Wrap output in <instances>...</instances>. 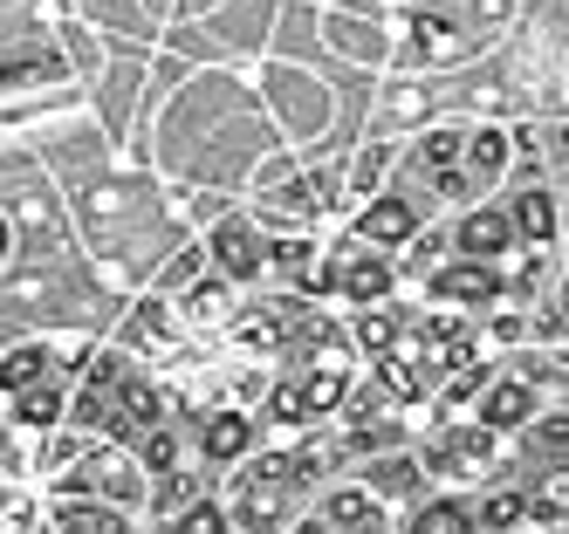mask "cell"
Returning <instances> with one entry per match:
<instances>
[{
  "instance_id": "obj_1",
  "label": "cell",
  "mask_w": 569,
  "mask_h": 534,
  "mask_svg": "<svg viewBox=\"0 0 569 534\" xmlns=\"http://www.w3.org/2000/svg\"><path fill=\"white\" fill-rule=\"evenodd\" d=\"M302 480H309L302 452H268V460H248V466L233 473V486H227V501H220V507H227V521H233V527L268 534V527L289 521Z\"/></svg>"
},
{
  "instance_id": "obj_2",
  "label": "cell",
  "mask_w": 569,
  "mask_h": 534,
  "mask_svg": "<svg viewBox=\"0 0 569 534\" xmlns=\"http://www.w3.org/2000/svg\"><path fill=\"white\" fill-rule=\"evenodd\" d=\"M343 397H350L343 370H309V377H296V384H274L268 411H274L281 425H309V419H322V411H337Z\"/></svg>"
},
{
  "instance_id": "obj_3",
  "label": "cell",
  "mask_w": 569,
  "mask_h": 534,
  "mask_svg": "<svg viewBox=\"0 0 569 534\" xmlns=\"http://www.w3.org/2000/svg\"><path fill=\"white\" fill-rule=\"evenodd\" d=\"M487 460H495V432L480 419L460 425V432H439L432 452H426V466H439L446 480H473V473H487Z\"/></svg>"
},
{
  "instance_id": "obj_4",
  "label": "cell",
  "mask_w": 569,
  "mask_h": 534,
  "mask_svg": "<svg viewBox=\"0 0 569 534\" xmlns=\"http://www.w3.org/2000/svg\"><path fill=\"white\" fill-rule=\"evenodd\" d=\"M515 240H521V233H515V213H501V205H480V213H467L460 233H453L460 254H467V261H487V268H495Z\"/></svg>"
},
{
  "instance_id": "obj_5",
  "label": "cell",
  "mask_w": 569,
  "mask_h": 534,
  "mask_svg": "<svg viewBox=\"0 0 569 534\" xmlns=\"http://www.w3.org/2000/svg\"><path fill=\"white\" fill-rule=\"evenodd\" d=\"M322 521H330V534H391L385 501H378L371 486H337V493H322Z\"/></svg>"
},
{
  "instance_id": "obj_6",
  "label": "cell",
  "mask_w": 569,
  "mask_h": 534,
  "mask_svg": "<svg viewBox=\"0 0 569 534\" xmlns=\"http://www.w3.org/2000/svg\"><path fill=\"white\" fill-rule=\"evenodd\" d=\"M213 261H220L227 281H254V274L268 268V246H261V233H254L248 220H227V226L213 233Z\"/></svg>"
},
{
  "instance_id": "obj_7",
  "label": "cell",
  "mask_w": 569,
  "mask_h": 534,
  "mask_svg": "<svg viewBox=\"0 0 569 534\" xmlns=\"http://www.w3.org/2000/svg\"><path fill=\"white\" fill-rule=\"evenodd\" d=\"M528 419H536V384H528V377H501L495 391L480 397V425L487 432H521Z\"/></svg>"
},
{
  "instance_id": "obj_8",
  "label": "cell",
  "mask_w": 569,
  "mask_h": 534,
  "mask_svg": "<svg viewBox=\"0 0 569 534\" xmlns=\"http://www.w3.org/2000/svg\"><path fill=\"white\" fill-rule=\"evenodd\" d=\"M412 233H419V220H412V205H405V199H378V205H363V220H357V240L371 246V254L405 246Z\"/></svg>"
},
{
  "instance_id": "obj_9",
  "label": "cell",
  "mask_w": 569,
  "mask_h": 534,
  "mask_svg": "<svg viewBox=\"0 0 569 534\" xmlns=\"http://www.w3.org/2000/svg\"><path fill=\"white\" fill-rule=\"evenodd\" d=\"M432 295H446V302H495L501 295V274L487 268V261H460V268H439L432 274Z\"/></svg>"
},
{
  "instance_id": "obj_10",
  "label": "cell",
  "mask_w": 569,
  "mask_h": 534,
  "mask_svg": "<svg viewBox=\"0 0 569 534\" xmlns=\"http://www.w3.org/2000/svg\"><path fill=\"white\" fill-rule=\"evenodd\" d=\"M42 534H131V527H124V514L103 507V501H62Z\"/></svg>"
},
{
  "instance_id": "obj_11",
  "label": "cell",
  "mask_w": 569,
  "mask_h": 534,
  "mask_svg": "<svg viewBox=\"0 0 569 534\" xmlns=\"http://www.w3.org/2000/svg\"><path fill=\"white\" fill-rule=\"evenodd\" d=\"M337 288H343L357 309H371V302H385V295H391V268H385L378 254H357V261L337 274Z\"/></svg>"
},
{
  "instance_id": "obj_12",
  "label": "cell",
  "mask_w": 569,
  "mask_h": 534,
  "mask_svg": "<svg viewBox=\"0 0 569 534\" xmlns=\"http://www.w3.org/2000/svg\"><path fill=\"white\" fill-rule=\"evenodd\" d=\"M405 534H480V521H473L467 501H426Z\"/></svg>"
},
{
  "instance_id": "obj_13",
  "label": "cell",
  "mask_w": 569,
  "mask_h": 534,
  "mask_svg": "<svg viewBox=\"0 0 569 534\" xmlns=\"http://www.w3.org/2000/svg\"><path fill=\"white\" fill-rule=\"evenodd\" d=\"M49 343H28V350H14L8 363H0V391H8V397H21V391H34V384H42L49 377Z\"/></svg>"
},
{
  "instance_id": "obj_14",
  "label": "cell",
  "mask_w": 569,
  "mask_h": 534,
  "mask_svg": "<svg viewBox=\"0 0 569 534\" xmlns=\"http://www.w3.org/2000/svg\"><path fill=\"white\" fill-rule=\"evenodd\" d=\"M528 514H536V507H528V493H487V501L473 507V521H480V534H515Z\"/></svg>"
},
{
  "instance_id": "obj_15",
  "label": "cell",
  "mask_w": 569,
  "mask_h": 534,
  "mask_svg": "<svg viewBox=\"0 0 569 534\" xmlns=\"http://www.w3.org/2000/svg\"><path fill=\"white\" fill-rule=\"evenodd\" d=\"M515 233H521V240H549V233H556V199H549L542 185H528V192L515 199Z\"/></svg>"
},
{
  "instance_id": "obj_16",
  "label": "cell",
  "mask_w": 569,
  "mask_h": 534,
  "mask_svg": "<svg viewBox=\"0 0 569 534\" xmlns=\"http://www.w3.org/2000/svg\"><path fill=\"white\" fill-rule=\"evenodd\" d=\"M240 452H248V419H240V411L207 419V460H240Z\"/></svg>"
},
{
  "instance_id": "obj_17",
  "label": "cell",
  "mask_w": 569,
  "mask_h": 534,
  "mask_svg": "<svg viewBox=\"0 0 569 534\" xmlns=\"http://www.w3.org/2000/svg\"><path fill=\"white\" fill-rule=\"evenodd\" d=\"M14 419H21V425H56V419H62V391H56V384L21 391V397H14Z\"/></svg>"
},
{
  "instance_id": "obj_18",
  "label": "cell",
  "mask_w": 569,
  "mask_h": 534,
  "mask_svg": "<svg viewBox=\"0 0 569 534\" xmlns=\"http://www.w3.org/2000/svg\"><path fill=\"white\" fill-rule=\"evenodd\" d=\"M467 164H473V179H495L501 164H508V138L501 131H473L467 138Z\"/></svg>"
},
{
  "instance_id": "obj_19",
  "label": "cell",
  "mask_w": 569,
  "mask_h": 534,
  "mask_svg": "<svg viewBox=\"0 0 569 534\" xmlns=\"http://www.w3.org/2000/svg\"><path fill=\"white\" fill-rule=\"evenodd\" d=\"M186 315L192 322H220L227 315V281H199L192 295H186Z\"/></svg>"
},
{
  "instance_id": "obj_20",
  "label": "cell",
  "mask_w": 569,
  "mask_h": 534,
  "mask_svg": "<svg viewBox=\"0 0 569 534\" xmlns=\"http://www.w3.org/2000/svg\"><path fill=\"white\" fill-rule=\"evenodd\" d=\"M233 521H227V507L220 501H192L186 507V521H179V534H227Z\"/></svg>"
},
{
  "instance_id": "obj_21",
  "label": "cell",
  "mask_w": 569,
  "mask_h": 534,
  "mask_svg": "<svg viewBox=\"0 0 569 534\" xmlns=\"http://www.w3.org/2000/svg\"><path fill=\"white\" fill-rule=\"evenodd\" d=\"M289 534H330V521L316 514V521H302V527H289Z\"/></svg>"
},
{
  "instance_id": "obj_22",
  "label": "cell",
  "mask_w": 569,
  "mask_h": 534,
  "mask_svg": "<svg viewBox=\"0 0 569 534\" xmlns=\"http://www.w3.org/2000/svg\"><path fill=\"white\" fill-rule=\"evenodd\" d=\"M8 246H14V226H8V220H0V261H8Z\"/></svg>"
}]
</instances>
